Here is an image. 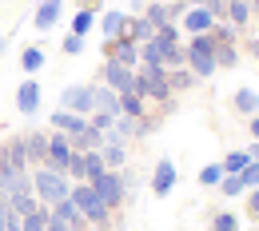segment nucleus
Masks as SVG:
<instances>
[{"label": "nucleus", "mask_w": 259, "mask_h": 231, "mask_svg": "<svg viewBox=\"0 0 259 231\" xmlns=\"http://www.w3.org/2000/svg\"><path fill=\"white\" fill-rule=\"evenodd\" d=\"M104 171H108L104 156H100V152H88V179H96V175H104Z\"/></svg>", "instance_id": "obj_41"}, {"label": "nucleus", "mask_w": 259, "mask_h": 231, "mask_svg": "<svg viewBox=\"0 0 259 231\" xmlns=\"http://www.w3.org/2000/svg\"><path fill=\"white\" fill-rule=\"evenodd\" d=\"M247 132H251V140H259V116H251V128Z\"/></svg>", "instance_id": "obj_48"}, {"label": "nucleus", "mask_w": 259, "mask_h": 231, "mask_svg": "<svg viewBox=\"0 0 259 231\" xmlns=\"http://www.w3.org/2000/svg\"><path fill=\"white\" fill-rule=\"evenodd\" d=\"M32 196L44 207H56L60 199L72 196V179H68L64 171H48V167L40 164V167H32Z\"/></svg>", "instance_id": "obj_2"}, {"label": "nucleus", "mask_w": 259, "mask_h": 231, "mask_svg": "<svg viewBox=\"0 0 259 231\" xmlns=\"http://www.w3.org/2000/svg\"><path fill=\"white\" fill-rule=\"evenodd\" d=\"M239 179H243V188H247V192H251V188H259V164H255V160L239 171Z\"/></svg>", "instance_id": "obj_40"}, {"label": "nucleus", "mask_w": 259, "mask_h": 231, "mask_svg": "<svg viewBox=\"0 0 259 231\" xmlns=\"http://www.w3.org/2000/svg\"><path fill=\"white\" fill-rule=\"evenodd\" d=\"M4 52H8V36H0V56H4Z\"/></svg>", "instance_id": "obj_49"}, {"label": "nucleus", "mask_w": 259, "mask_h": 231, "mask_svg": "<svg viewBox=\"0 0 259 231\" xmlns=\"http://www.w3.org/2000/svg\"><path fill=\"white\" fill-rule=\"evenodd\" d=\"M100 52H104V60H120V64H128V68H140V44L128 40V36L104 40V44H100Z\"/></svg>", "instance_id": "obj_6"}, {"label": "nucleus", "mask_w": 259, "mask_h": 231, "mask_svg": "<svg viewBox=\"0 0 259 231\" xmlns=\"http://www.w3.org/2000/svg\"><path fill=\"white\" fill-rule=\"evenodd\" d=\"M92 183V192H96L100 199H104V207L116 215V211H124V199H128V188H124V175L120 171H104V175H96V179H88Z\"/></svg>", "instance_id": "obj_4"}, {"label": "nucleus", "mask_w": 259, "mask_h": 231, "mask_svg": "<svg viewBox=\"0 0 259 231\" xmlns=\"http://www.w3.org/2000/svg\"><path fill=\"white\" fill-rule=\"evenodd\" d=\"M60 108L76 112V116H92V84H68L60 92Z\"/></svg>", "instance_id": "obj_7"}, {"label": "nucleus", "mask_w": 259, "mask_h": 231, "mask_svg": "<svg viewBox=\"0 0 259 231\" xmlns=\"http://www.w3.org/2000/svg\"><path fill=\"white\" fill-rule=\"evenodd\" d=\"M203 8H207V12L215 16V20H227V0H207Z\"/></svg>", "instance_id": "obj_43"}, {"label": "nucleus", "mask_w": 259, "mask_h": 231, "mask_svg": "<svg viewBox=\"0 0 259 231\" xmlns=\"http://www.w3.org/2000/svg\"><path fill=\"white\" fill-rule=\"evenodd\" d=\"M128 20H132V12H124V8H104L100 20H96V28H100L104 40H116V36L128 32Z\"/></svg>", "instance_id": "obj_10"}, {"label": "nucleus", "mask_w": 259, "mask_h": 231, "mask_svg": "<svg viewBox=\"0 0 259 231\" xmlns=\"http://www.w3.org/2000/svg\"><path fill=\"white\" fill-rule=\"evenodd\" d=\"M132 4H136V8H144V0H132Z\"/></svg>", "instance_id": "obj_51"}, {"label": "nucleus", "mask_w": 259, "mask_h": 231, "mask_svg": "<svg viewBox=\"0 0 259 231\" xmlns=\"http://www.w3.org/2000/svg\"><path fill=\"white\" fill-rule=\"evenodd\" d=\"M4 231H24V219H20L16 211H8V215H4Z\"/></svg>", "instance_id": "obj_44"}, {"label": "nucleus", "mask_w": 259, "mask_h": 231, "mask_svg": "<svg viewBox=\"0 0 259 231\" xmlns=\"http://www.w3.org/2000/svg\"><path fill=\"white\" fill-rule=\"evenodd\" d=\"M220 164H224V175H239L243 167L251 164V156H247V148H235V152H227Z\"/></svg>", "instance_id": "obj_27"}, {"label": "nucleus", "mask_w": 259, "mask_h": 231, "mask_svg": "<svg viewBox=\"0 0 259 231\" xmlns=\"http://www.w3.org/2000/svg\"><path fill=\"white\" fill-rule=\"evenodd\" d=\"M52 215H56L60 223H68V227H72V231H84V227H92V223H88V219L80 215V207H76L72 199H60V203L52 207Z\"/></svg>", "instance_id": "obj_18"}, {"label": "nucleus", "mask_w": 259, "mask_h": 231, "mask_svg": "<svg viewBox=\"0 0 259 231\" xmlns=\"http://www.w3.org/2000/svg\"><path fill=\"white\" fill-rule=\"evenodd\" d=\"M231 104H235V112H243V116H259V92L255 88H239Z\"/></svg>", "instance_id": "obj_26"}, {"label": "nucleus", "mask_w": 259, "mask_h": 231, "mask_svg": "<svg viewBox=\"0 0 259 231\" xmlns=\"http://www.w3.org/2000/svg\"><path fill=\"white\" fill-rule=\"evenodd\" d=\"M84 231H96V227H84Z\"/></svg>", "instance_id": "obj_54"}, {"label": "nucleus", "mask_w": 259, "mask_h": 231, "mask_svg": "<svg viewBox=\"0 0 259 231\" xmlns=\"http://www.w3.org/2000/svg\"><path fill=\"white\" fill-rule=\"evenodd\" d=\"M247 215H259V188L247 192Z\"/></svg>", "instance_id": "obj_45"}, {"label": "nucleus", "mask_w": 259, "mask_h": 231, "mask_svg": "<svg viewBox=\"0 0 259 231\" xmlns=\"http://www.w3.org/2000/svg\"><path fill=\"white\" fill-rule=\"evenodd\" d=\"M92 112H108V116H120V92L108 88L104 80L92 84Z\"/></svg>", "instance_id": "obj_15"}, {"label": "nucleus", "mask_w": 259, "mask_h": 231, "mask_svg": "<svg viewBox=\"0 0 259 231\" xmlns=\"http://www.w3.org/2000/svg\"><path fill=\"white\" fill-rule=\"evenodd\" d=\"M48 219H52V207L40 203L32 215H24V231H44V227H48Z\"/></svg>", "instance_id": "obj_34"}, {"label": "nucleus", "mask_w": 259, "mask_h": 231, "mask_svg": "<svg viewBox=\"0 0 259 231\" xmlns=\"http://www.w3.org/2000/svg\"><path fill=\"white\" fill-rule=\"evenodd\" d=\"M40 68H44V48H40V44H28V48L20 52V72H24V76H36Z\"/></svg>", "instance_id": "obj_24"}, {"label": "nucleus", "mask_w": 259, "mask_h": 231, "mask_svg": "<svg viewBox=\"0 0 259 231\" xmlns=\"http://www.w3.org/2000/svg\"><path fill=\"white\" fill-rule=\"evenodd\" d=\"M207 36H211L215 44H235V40H239V28H235V24H227V20H215Z\"/></svg>", "instance_id": "obj_33"}, {"label": "nucleus", "mask_w": 259, "mask_h": 231, "mask_svg": "<svg viewBox=\"0 0 259 231\" xmlns=\"http://www.w3.org/2000/svg\"><path fill=\"white\" fill-rule=\"evenodd\" d=\"M247 156H251V160L259 164V140H251V148H247Z\"/></svg>", "instance_id": "obj_47"}, {"label": "nucleus", "mask_w": 259, "mask_h": 231, "mask_svg": "<svg viewBox=\"0 0 259 231\" xmlns=\"http://www.w3.org/2000/svg\"><path fill=\"white\" fill-rule=\"evenodd\" d=\"M68 144H72V152H100L104 148V132H96L92 124H84L76 135H68Z\"/></svg>", "instance_id": "obj_17"}, {"label": "nucleus", "mask_w": 259, "mask_h": 231, "mask_svg": "<svg viewBox=\"0 0 259 231\" xmlns=\"http://www.w3.org/2000/svg\"><path fill=\"white\" fill-rule=\"evenodd\" d=\"M100 156H104V164L112 171H120V167H128V144H104Z\"/></svg>", "instance_id": "obj_23"}, {"label": "nucleus", "mask_w": 259, "mask_h": 231, "mask_svg": "<svg viewBox=\"0 0 259 231\" xmlns=\"http://www.w3.org/2000/svg\"><path fill=\"white\" fill-rule=\"evenodd\" d=\"M16 112L20 116H36L40 112V84H36V76H24V84L16 88Z\"/></svg>", "instance_id": "obj_14"}, {"label": "nucleus", "mask_w": 259, "mask_h": 231, "mask_svg": "<svg viewBox=\"0 0 259 231\" xmlns=\"http://www.w3.org/2000/svg\"><path fill=\"white\" fill-rule=\"evenodd\" d=\"M124 36H128V40H136V44H148V40L156 36V28H152L144 16H132V20H128V32H124Z\"/></svg>", "instance_id": "obj_28"}, {"label": "nucleus", "mask_w": 259, "mask_h": 231, "mask_svg": "<svg viewBox=\"0 0 259 231\" xmlns=\"http://www.w3.org/2000/svg\"><path fill=\"white\" fill-rule=\"evenodd\" d=\"M251 16H255V12H251V0H227V24H235V28L243 32V28L251 24Z\"/></svg>", "instance_id": "obj_20"}, {"label": "nucleus", "mask_w": 259, "mask_h": 231, "mask_svg": "<svg viewBox=\"0 0 259 231\" xmlns=\"http://www.w3.org/2000/svg\"><path fill=\"white\" fill-rule=\"evenodd\" d=\"M72 183H80V179H88V152H72V160H68V171H64Z\"/></svg>", "instance_id": "obj_32"}, {"label": "nucleus", "mask_w": 259, "mask_h": 231, "mask_svg": "<svg viewBox=\"0 0 259 231\" xmlns=\"http://www.w3.org/2000/svg\"><path fill=\"white\" fill-rule=\"evenodd\" d=\"M60 16H64V0H40L36 12H32L36 32H52V28L60 24Z\"/></svg>", "instance_id": "obj_11"}, {"label": "nucleus", "mask_w": 259, "mask_h": 231, "mask_svg": "<svg viewBox=\"0 0 259 231\" xmlns=\"http://www.w3.org/2000/svg\"><path fill=\"white\" fill-rule=\"evenodd\" d=\"M24 148H28V164L40 167L44 160H48V132H40V128L28 132V135H24Z\"/></svg>", "instance_id": "obj_19"}, {"label": "nucleus", "mask_w": 259, "mask_h": 231, "mask_svg": "<svg viewBox=\"0 0 259 231\" xmlns=\"http://www.w3.org/2000/svg\"><path fill=\"white\" fill-rule=\"evenodd\" d=\"M76 8H96V12H100V8H104V0H76Z\"/></svg>", "instance_id": "obj_46"}, {"label": "nucleus", "mask_w": 259, "mask_h": 231, "mask_svg": "<svg viewBox=\"0 0 259 231\" xmlns=\"http://www.w3.org/2000/svg\"><path fill=\"white\" fill-rule=\"evenodd\" d=\"M195 179H199V188H220V179H224V164H220V160H211V164H203V167H199V175H195Z\"/></svg>", "instance_id": "obj_31"}, {"label": "nucleus", "mask_w": 259, "mask_h": 231, "mask_svg": "<svg viewBox=\"0 0 259 231\" xmlns=\"http://www.w3.org/2000/svg\"><path fill=\"white\" fill-rule=\"evenodd\" d=\"M84 124H88V116H76V112H68V108H56V112L48 116V128H52V132H64V135H76Z\"/></svg>", "instance_id": "obj_16"}, {"label": "nucleus", "mask_w": 259, "mask_h": 231, "mask_svg": "<svg viewBox=\"0 0 259 231\" xmlns=\"http://www.w3.org/2000/svg\"><path fill=\"white\" fill-rule=\"evenodd\" d=\"M68 160H72L68 135L64 132H48V160H44V167H48V171H68Z\"/></svg>", "instance_id": "obj_9"}, {"label": "nucleus", "mask_w": 259, "mask_h": 231, "mask_svg": "<svg viewBox=\"0 0 259 231\" xmlns=\"http://www.w3.org/2000/svg\"><path fill=\"white\" fill-rule=\"evenodd\" d=\"M68 199H72V203L80 207V215H84V219H88V223H92L96 231H108L112 223H116V215H112V211L104 207V199L92 192V183H88V179L72 183V196H68Z\"/></svg>", "instance_id": "obj_1"}, {"label": "nucleus", "mask_w": 259, "mask_h": 231, "mask_svg": "<svg viewBox=\"0 0 259 231\" xmlns=\"http://www.w3.org/2000/svg\"><path fill=\"white\" fill-rule=\"evenodd\" d=\"M0 164H8L16 175H20V171H32V164H28V148H24V135L4 140V156H0Z\"/></svg>", "instance_id": "obj_13"}, {"label": "nucleus", "mask_w": 259, "mask_h": 231, "mask_svg": "<svg viewBox=\"0 0 259 231\" xmlns=\"http://www.w3.org/2000/svg\"><path fill=\"white\" fill-rule=\"evenodd\" d=\"M176 179H180L176 164H171L167 156H160V160H156V171H152V192H156V199L171 196V192H176Z\"/></svg>", "instance_id": "obj_8"}, {"label": "nucleus", "mask_w": 259, "mask_h": 231, "mask_svg": "<svg viewBox=\"0 0 259 231\" xmlns=\"http://www.w3.org/2000/svg\"><path fill=\"white\" fill-rule=\"evenodd\" d=\"M96 20H100L96 8H76V16H72V36H84V40H88V32L96 28Z\"/></svg>", "instance_id": "obj_21"}, {"label": "nucleus", "mask_w": 259, "mask_h": 231, "mask_svg": "<svg viewBox=\"0 0 259 231\" xmlns=\"http://www.w3.org/2000/svg\"><path fill=\"white\" fill-rule=\"evenodd\" d=\"M188 4H207V0H188Z\"/></svg>", "instance_id": "obj_52"}, {"label": "nucleus", "mask_w": 259, "mask_h": 231, "mask_svg": "<svg viewBox=\"0 0 259 231\" xmlns=\"http://www.w3.org/2000/svg\"><path fill=\"white\" fill-rule=\"evenodd\" d=\"M144 112H148V100H140L136 92H124V96H120V116H132V120H140Z\"/></svg>", "instance_id": "obj_30"}, {"label": "nucleus", "mask_w": 259, "mask_h": 231, "mask_svg": "<svg viewBox=\"0 0 259 231\" xmlns=\"http://www.w3.org/2000/svg\"><path fill=\"white\" fill-rule=\"evenodd\" d=\"M188 48V68L195 72V80H211L220 68H215V40L203 32V36H188L184 40Z\"/></svg>", "instance_id": "obj_3"}, {"label": "nucleus", "mask_w": 259, "mask_h": 231, "mask_svg": "<svg viewBox=\"0 0 259 231\" xmlns=\"http://www.w3.org/2000/svg\"><path fill=\"white\" fill-rule=\"evenodd\" d=\"M184 64H188V48H184V44L163 48V68H184Z\"/></svg>", "instance_id": "obj_36"}, {"label": "nucleus", "mask_w": 259, "mask_h": 231, "mask_svg": "<svg viewBox=\"0 0 259 231\" xmlns=\"http://www.w3.org/2000/svg\"><path fill=\"white\" fill-rule=\"evenodd\" d=\"M140 16L152 24V28H160L167 24V0H144V8H140Z\"/></svg>", "instance_id": "obj_25"}, {"label": "nucleus", "mask_w": 259, "mask_h": 231, "mask_svg": "<svg viewBox=\"0 0 259 231\" xmlns=\"http://www.w3.org/2000/svg\"><path fill=\"white\" fill-rule=\"evenodd\" d=\"M96 80H104L108 88H116L120 96H124V92H136V68L120 64V60H104V64H100V76H96Z\"/></svg>", "instance_id": "obj_5"}, {"label": "nucleus", "mask_w": 259, "mask_h": 231, "mask_svg": "<svg viewBox=\"0 0 259 231\" xmlns=\"http://www.w3.org/2000/svg\"><path fill=\"white\" fill-rule=\"evenodd\" d=\"M0 156H4V140H0Z\"/></svg>", "instance_id": "obj_53"}, {"label": "nucleus", "mask_w": 259, "mask_h": 231, "mask_svg": "<svg viewBox=\"0 0 259 231\" xmlns=\"http://www.w3.org/2000/svg\"><path fill=\"white\" fill-rule=\"evenodd\" d=\"M251 56H259V40H251Z\"/></svg>", "instance_id": "obj_50"}, {"label": "nucleus", "mask_w": 259, "mask_h": 231, "mask_svg": "<svg viewBox=\"0 0 259 231\" xmlns=\"http://www.w3.org/2000/svg\"><path fill=\"white\" fill-rule=\"evenodd\" d=\"M220 196L235 199V196H247V188H243V179H239V175H224V179H220Z\"/></svg>", "instance_id": "obj_37"}, {"label": "nucleus", "mask_w": 259, "mask_h": 231, "mask_svg": "<svg viewBox=\"0 0 259 231\" xmlns=\"http://www.w3.org/2000/svg\"><path fill=\"white\" fill-rule=\"evenodd\" d=\"M211 231H239V215H235V211H220V215L211 219Z\"/></svg>", "instance_id": "obj_38"}, {"label": "nucleus", "mask_w": 259, "mask_h": 231, "mask_svg": "<svg viewBox=\"0 0 259 231\" xmlns=\"http://www.w3.org/2000/svg\"><path fill=\"white\" fill-rule=\"evenodd\" d=\"M211 24H215V16L203 8V4H192L184 16H180V28L188 36H203V32H211Z\"/></svg>", "instance_id": "obj_12"}, {"label": "nucleus", "mask_w": 259, "mask_h": 231, "mask_svg": "<svg viewBox=\"0 0 259 231\" xmlns=\"http://www.w3.org/2000/svg\"><path fill=\"white\" fill-rule=\"evenodd\" d=\"M84 44H88L84 36H72V32H68L64 40H60V52H64V56H80V52H84Z\"/></svg>", "instance_id": "obj_39"}, {"label": "nucleus", "mask_w": 259, "mask_h": 231, "mask_svg": "<svg viewBox=\"0 0 259 231\" xmlns=\"http://www.w3.org/2000/svg\"><path fill=\"white\" fill-rule=\"evenodd\" d=\"M112 120H116V116H108V112H92V116H88V124H92L96 132H108V128H112Z\"/></svg>", "instance_id": "obj_42"}, {"label": "nucleus", "mask_w": 259, "mask_h": 231, "mask_svg": "<svg viewBox=\"0 0 259 231\" xmlns=\"http://www.w3.org/2000/svg\"><path fill=\"white\" fill-rule=\"evenodd\" d=\"M215 68H239L235 44H215Z\"/></svg>", "instance_id": "obj_35"}, {"label": "nucleus", "mask_w": 259, "mask_h": 231, "mask_svg": "<svg viewBox=\"0 0 259 231\" xmlns=\"http://www.w3.org/2000/svg\"><path fill=\"white\" fill-rule=\"evenodd\" d=\"M192 84H195V72L188 64L184 68H167V88H171V92H192Z\"/></svg>", "instance_id": "obj_22"}, {"label": "nucleus", "mask_w": 259, "mask_h": 231, "mask_svg": "<svg viewBox=\"0 0 259 231\" xmlns=\"http://www.w3.org/2000/svg\"><path fill=\"white\" fill-rule=\"evenodd\" d=\"M152 40H156L160 48H171V44H184V28L167 20V24H160V28H156V36H152Z\"/></svg>", "instance_id": "obj_29"}]
</instances>
